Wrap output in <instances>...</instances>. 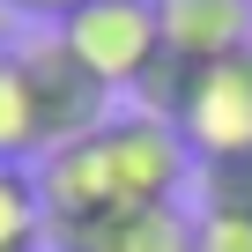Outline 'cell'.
Masks as SVG:
<instances>
[{
	"label": "cell",
	"instance_id": "cell-1",
	"mask_svg": "<svg viewBox=\"0 0 252 252\" xmlns=\"http://www.w3.org/2000/svg\"><path fill=\"white\" fill-rule=\"evenodd\" d=\"M193 178V149L178 141L171 119H149V111H111L104 126L45 149L37 163V200H45V237H67V230H89L104 215H126V208H156V200H178V186Z\"/></svg>",
	"mask_w": 252,
	"mask_h": 252
},
{
	"label": "cell",
	"instance_id": "cell-2",
	"mask_svg": "<svg viewBox=\"0 0 252 252\" xmlns=\"http://www.w3.org/2000/svg\"><path fill=\"white\" fill-rule=\"evenodd\" d=\"M60 45L119 96V89H141L149 67L163 60V30H156V0H82L67 23H52Z\"/></svg>",
	"mask_w": 252,
	"mask_h": 252
},
{
	"label": "cell",
	"instance_id": "cell-3",
	"mask_svg": "<svg viewBox=\"0 0 252 252\" xmlns=\"http://www.w3.org/2000/svg\"><path fill=\"white\" fill-rule=\"evenodd\" d=\"M171 126L193 156H252V45L215 67H193Z\"/></svg>",
	"mask_w": 252,
	"mask_h": 252
},
{
	"label": "cell",
	"instance_id": "cell-4",
	"mask_svg": "<svg viewBox=\"0 0 252 252\" xmlns=\"http://www.w3.org/2000/svg\"><path fill=\"white\" fill-rule=\"evenodd\" d=\"M15 60H23V82H30V104H37V134H45V149H60V141H74V134H89V126L111 119V89L60 45V30L15 45Z\"/></svg>",
	"mask_w": 252,
	"mask_h": 252
},
{
	"label": "cell",
	"instance_id": "cell-5",
	"mask_svg": "<svg viewBox=\"0 0 252 252\" xmlns=\"http://www.w3.org/2000/svg\"><path fill=\"white\" fill-rule=\"evenodd\" d=\"M156 30L178 67H215L252 45V0H156Z\"/></svg>",
	"mask_w": 252,
	"mask_h": 252
},
{
	"label": "cell",
	"instance_id": "cell-6",
	"mask_svg": "<svg viewBox=\"0 0 252 252\" xmlns=\"http://www.w3.org/2000/svg\"><path fill=\"white\" fill-rule=\"evenodd\" d=\"M193 237H200V215H186L178 200H156V208H126L89 230H67L52 237V252H193Z\"/></svg>",
	"mask_w": 252,
	"mask_h": 252
},
{
	"label": "cell",
	"instance_id": "cell-7",
	"mask_svg": "<svg viewBox=\"0 0 252 252\" xmlns=\"http://www.w3.org/2000/svg\"><path fill=\"white\" fill-rule=\"evenodd\" d=\"M23 156H45V134H37V104H30L23 60L0 45V163H23Z\"/></svg>",
	"mask_w": 252,
	"mask_h": 252
},
{
	"label": "cell",
	"instance_id": "cell-8",
	"mask_svg": "<svg viewBox=\"0 0 252 252\" xmlns=\"http://www.w3.org/2000/svg\"><path fill=\"white\" fill-rule=\"evenodd\" d=\"M45 237V200H37V171L0 163V252H37Z\"/></svg>",
	"mask_w": 252,
	"mask_h": 252
},
{
	"label": "cell",
	"instance_id": "cell-9",
	"mask_svg": "<svg viewBox=\"0 0 252 252\" xmlns=\"http://www.w3.org/2000/svg\"><path fill=\"white\" fill-rule=\"evenodd\" d=\"M200 215H252V156H193Z\"/></svg>",
	"mask_w": 252,
	"mask_h": 252
},
{
	"label": "cell",
	"instance_id": "cell-10",
	"mask_svg": "<svg viewBox=\"0 0 252 252\" xmlns=\"http://www.w3.org/2000/svg\"><path fill=\"white\" fill-rule=\"evenodd\" d=\"M193 252H252V215H200Z\"/></svg>",
	"mask_w": 252,
	"mask_h": 252
},
{
	"label": "cell",
	"instance_id": "cell-11",
	"mask_svg": "<svg viewBox=\"0 0 252 252\" xmlns=\"http://www.w3.org/2000/svg\"><path fill=\"white\" fill-rule=\"evenodd\" d=\"M0 8H15V15H37V23H67L82 0H0Z\"/></svg>",
	"mask_w": 252,
	"mask_h": 252
}]
</instances>
